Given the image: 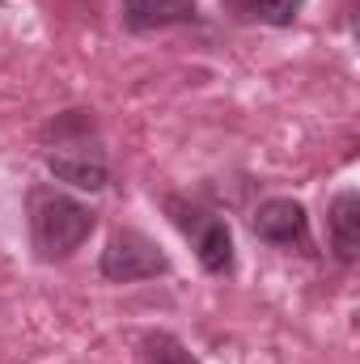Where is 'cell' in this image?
Listing matches in <instances>:
<instances>
[{
    "label": "cell",
    "mask_w": 360,
    "mask_h": 364,
    "mask_svg": "<svg viewBox=\"0 0 360 364\" xmlns=\"http://www.w3.org/2000/svg\"><path fill=\"white\" fill-rule=\"evenodd\" d=\"M255 237H263L271 246H301L309 237V216L297 199H268L255 212Z\"/></svg>",
    "instance_id": "5"
},
{
    "label": "cell",
    "mask_w": 360,
    "mask_h": 364,
    "mask_svg": "<svg viewBox=\"0 0 360 364\" xmlns=\"http://www.w3.org/2000/svg\"><path fill=\"white\" fill-rule=\"evenodd\" d=\"M170 272V259L153 237L140 229H115L106 250H102V275L110 284H136V279H157Z\"/></svg>",
    "instance_id": "2"
},
{
    "label": "cell",
    "mask_w": 360,
    "mask_h": 364,
    "mask_svg": "<svg viewBox=\"0 0 360 364\" xmlns=\"http://www.w3.org/2000/svg\"><path fill=\"white\" fill-rule=\"evenodd\" d=\"M238 9V17L246 21H263V26H292L305 0H229Z\"/></svg>",
    "instance_id": "8"
},
{
    "label": "cell",
    "mask_w": 360,
    "mask_h": 364,
    "mask_svg": "<svg viewBox=\"0 0 360 364\" xmlns=\"http://www.w3.org/2000/svg\"><path fill=\"white\" fill-rule=\"evenodd\" d=\"M331 246L344 263H356L360 255V195L339 191L331 199Z\"/></svg>",
    "instance_id": "7"
},
{
    "label": "cell",
    "mask_w": 360,
    "mask_h": 364,
    "mask_svg": "<svg viewBox=\"0 0 360 364\" xmlns=\"http://www.w3.org/2000/svg\"><path fill=\"white\" fill-rule=\"evenodd\" d=\"M47 170L60 182L77 186V191H102L110 182V166H106V153L90 144V140H73V144H60L51 157H47Z\"/></svg>",
    "instance_id": "4"
},
{
    "label": "cell",
    "mask_w": 360,
    "mask_h": 364,
    "mask_svg": "<svg viewBox=\"0 0 360 364\" xmlns=\"http://www.w3.org/2000/svg\"><path fill=\"white\" fill-rule=\"evenodd\" d=\"M93 225H97L93 208L73 199V195L34 191V199H30V237H34L38 259H47V263L51 259H68L93 233Z\"/></svg>",
    "instance_id": "1"
},
{
    "label": "cell",
    "mask_w": 360,
    "mask_h": 364,
    "mask_svg": "<svg viewBox=\"0 0 360 364\" xmlns=\"http://www.w3.org/2000/svg\"><path fill=\"white\" fill-rule=\"evenodd\" d=\"M123 26L144 34V30H166V26H186L199 17L195 0H119Z\"/></svg>",
    "instance_id": "6"
},
{
    "label": "cell",
    "mask_w": 360,
    "mask_h": 364,
    "mask_svg": "<svg viewBox=\"0 0 360 364\" xmlns=\"http://www.w3.org/2000/svg\"><path fill=\"white\" fill-rule=\"evenodd\" d=\"M170 212H179L174 220L191 233V242H195V255H199L203 272L221 275V272H229V267H233V233H229V225H225L221 216L199 212V208H182L179 199L170 203Z\"/></svg>",
    "instance_id": "3"
},
{
    "label": "cell",
    "mask_w": 360,
    "mask_h": 364,
    "mask_svg": "<svg viewBox=\"0 0 360 364\" xmlns=\"http://www.w3.org/2000/svg\"><path fill=\"white\" fill-rule=\"evenodd\" d=\"M149 364H199L186 348H182L179 339H170V335H157L153 339V356H149Z\"/></svg>",
    "instance_id": "9"
}]
</instances>
